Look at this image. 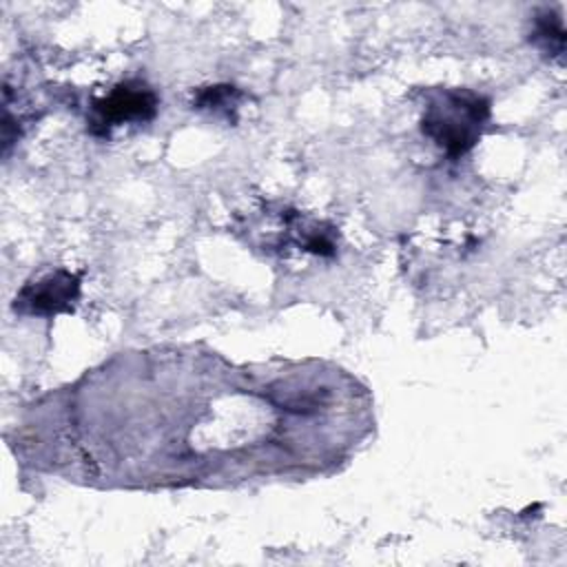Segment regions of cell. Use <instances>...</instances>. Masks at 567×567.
I'll return each mask as SVG.
<instances>
[{"label": "cell", "mask_w": 567, "mask_h": 567, "mask_svg": "<svg viewBox=\"0 0 567 567\" xmlns=\"http://www.w3.org/2000/svg\"><path fill=\"white\" fill-rule=\"evenodd\" d=\"M489 117V102L472 91L452 89L439 93L423 113L421 128L450 157L467 153L481 137Z\"/></svg>", "instance_id": "1"}, {"label": "cell", "mask_w": 567, "mask_h": 567, "mask_svg": "<svg viewBox=\"0 0 567 567\" xmlns=\"http://www.w3.org/2000/svg\"><path fill=\"white\" fill-rule=\"evenodd\" d=\"M157 97L155 93L140 84V82H126L115 86L104 100L95 102L97 124L117 126L124 122H146L155 115Z\"/></svg>", "instance_id": "2"}, {"label": "cell", "mask_w": 567, "mask_h": 567, "mask_svg": "<svg viewBox=\"0 0 567 567\" xmlns=\"http://www.w3.org/2000/svg\"><path fill=\"white\" fill-rule=\"evenodd\" d=\"M80 284L71 272H53L38 284L27 286L20 292V306H24L33 315H55L69 310L73 299L78 297Z\"/></svg>", "instance_id": "3"}]
</instances>
